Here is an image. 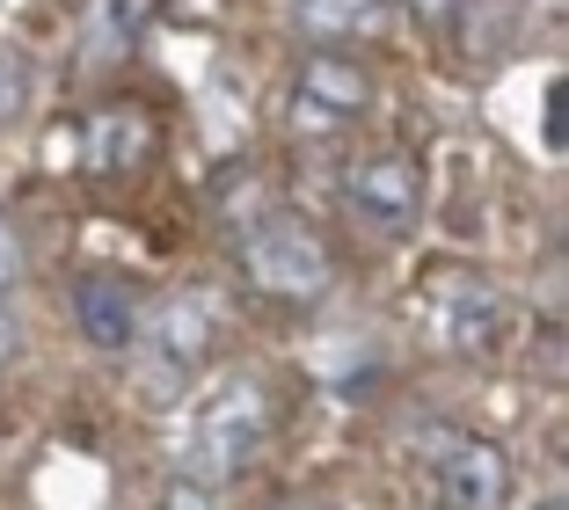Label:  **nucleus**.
Returning <instances> with one entry per match:
<instances>
[{"label":"nucleus","instance_id":"obj_8","mask_svg":"<svg viewBox=\"0 0 569 510\" xmlns=\"http://www.w3.org/2000/svg\"><path fill=\"white\" fill-rule=\"evenodd\" d=\"M204 336H212V299H198V292L168 299V307L153 313V358L161 364H190L204 350Z\"/></svg>","mask_w":569,"mask_h":510},{"label":"nucleus","instance_id":"obj_12","mask_svg":"<svg viewBox=\"0 0 569 510\" xmlns=\"http://www.w3.org/2000/svg\"><path fill=\"white\" fill-rule=\"evenodd\" d=\"M30 102V67H22L16 51H0V117H16Z\"/></svg>","mask_w":569,"mask_h":510},{"label":"nucleus","instance_id":"obj_3","mask_svg":"<svg viewBox=\"0 0 569 510\" xmlns=\"http://www.w3.org/2000/svg\"><path fill=\"white\" fill-rule=\"evenodd\" d=\"M249 278L278 299H315V292H329V256H321V241L307 227L270 219V227L249 233Z\"/></svg>","mask_w":569,"mask_h":510},{"label":"nucleus","instance_id":"obj_16","mask_svg":"<svg viewBox=\"0 0 569 510\" xmlns=\"http://www.w3.org/2000/svg\"><path fill=\"white\" fill-rule=\"evenodd\" d=\"M292 510H315V503H292Z\"/></svg>","mask_w":569,"mask_h":510},{"label":"nucleus","instance_id":"obj_13","mask_svg":"<svg viewBox=\"0 0 569 510\" xmlns=\"http://www.w3.org/2000/svg\"><path fill=\"white\" fill-rule=\"evenodd\" d=\"M16 350H22V329H16V313H8V307H0V364H8V358H16Z\"/></svg>","mask_w":569,"mask_h":510},{"label":"nucleus","instance_id":"obj_15","mask_svg":"<svg viewBox=\"0 0 569 510\" xmlns=\"http://www.w3.org/2000/svg\"><path fill=\"white\" fill-rule=\"evenodd\" d=\"M168 510H212V503H204V489H176V496H168Z\"/></svg>","mask_w":569,"mask_h":510},{"label":"nucleus","instance_id":"obj_14","mask_svg":"<svg viewBox=\"0 0 569 510\" xmlns=\"http://www.w3.org/2000/svg\"><path fill=\"white\" fill-rule=\"evenodd\" d=\"M8 278H16V233H8V219H0V292H8Z\"/></svg>","mask_w":569,"mask_h":510},{"label":"nucleus","instance_id":"obj_1","mask_svg":"<svg viewBox=\"0 0 569 510\" xmlns=\"http://www.w3.org/2000/svg\"><path fill=\"white\" fill-rule=\"evenodd\" d=\"M256 444H263V394H256V379H219L183 423V467L198 481H219V474H234Z\"/></svg>","mask_w":569,"mask_h":510},{"label":"nucleus","instance_id":"obj_17","mask_svg":"<svg viewBox=\"0 0 569 510\" xmlns=\"http://www.w3.org/2000/svg\"><path fill=\"white\" fill-rule=\"evenodd\" d=\"M548 510H562V503H548Z\"/></svg>","mask_w":569,"mask_h":510},{"label":"nucleus","instance_id":"obj_4","mask_svg":"<svg viewBox=\"0 0 569 510\" xmlns=\"http://www.w3.org/2000/svg\"><path fill=\"white\" fill-rule=\"evenodd\" d=\"M366 110V73L351 59H307L300 67V88H292V124L307 132H336L343 117Z\"/></svg>","mask_w":569,"mask_h":510},{"label":"nucleus","instance_id":"obj_11","mask_svg":"<svg viewBox=\"0 0 569 510\" xmlns=\"http://www.w3.org/2000/svg\"><path fill=\"white\" fill-rule=\"evenodd\" d=\"M380 16V0H300V22L315 37H351Z\"/></svg>","mask_w":569,"mask_h":510},{"label":"nucleus","instance_id":"obj_9","mask_svg":"<svg viewBox=\"0 0 569 510\" xmlns=\"http://www.w3.org/2000/svg\"><path fill=\"white\" fill-rule=\"evenodd\" d=\"M147 22V0H88V59H118Z\"/></svg>","mask_w":569,"mask_h":510},{"label":"nucleus","instance_id":"obj_6","mask_svg":"<svg viewBox=\"0 0 569 510\" xmlns=\"http://www.w3.org/2000/svg\"><path fill=\"white\" fill-rule=\"evenodd\" d=\"M73 307H81V329H88V343H96V350H132V336H139V299H132V284L88 278L81 292H73Z\"/></svg>","mask_w":569,"mask_h":510},{"label":"nucleus","instance_id":"obj_5","mask_svg":"<svg viewBox=\"0 0 569 510\" xmlns=\"http://www.w3.org/2000/svg\"><path fill=\"white\" fill-rule=\"evenodd\" d=\"M438 343L452 358H482L503 343V299L482 278H460L452 292H438Z\"/></svg>","mask_w":569,"mask_h":510},{"label":"nucleus","instance_id":"obj_7","mask_svg":"<svg viewBox=\"0 0 569 510\" xmlns=\"http://www.w3.org/2000/svg\"><path fill=\"white\" fill-rule=\"evenodd\" d=\"M438 489L452 510H497L503 503V460L489 444H452L446 467H438Z\"/></svg>","mask_w":569,"mask_h":510},{"label":"nucleus","instance_id":"obj_10","mask_svg":"<svg viewBox=\"0 0 569 510\" xmlns=\"http://www.w3.org/2000/svg\"><path fill=\"white\" fill-rule=\"evenodd\" d=\"M153 139H147V117H132V110H102L96 117V168H124V161H139Z\"/></svg>","mask_w":569,"mask_h":510},{"label":"nucleus","instance_id":"obj_2","mask_svg":"<svg viewBox=\"0 0 569 510\" xmlns=\"http://www.w3.org/2000/svg\"><path fill=\"white\" fill-rule=\"evenodd\" d=\"M343 204H351L358 227L372 233H409L423 212V176L417 161H402V153H380V161H358L351 176H343Z\"/></svg>","mask_w":569,"mask_h":510}]
</instances>
